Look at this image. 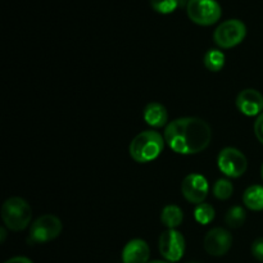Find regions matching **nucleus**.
I'll return each instance as SVG.
<instances>
[{"label":"nucleus","instance_id":"1","mask_svg":"<svg viewBox=\"0 0 263 263\" xmlns=\"http://www.w3.org/2000/svg\"><path fill=\"white\" fill-rule=\"evenodd\" d=\"M212 131L205 121L197 117H184L172 121L164 131V140L179 154H198L211 143Z\"/></svg>","mask_w":263,"mask_h":263},{"label":"nucleus","instance_id":"2","mask_svg":"<svg viewBox=\"0 0 263 263\" xmlns=\"http://www.w3.org/2000/svg\"><path fill=\"white\" fill-rule=\"evenodd\" d=\"M163 136L156 131H143L130 144V156L139 163H148L158 158L164 148Z\"/></svg>","mask_w":263,"mask_h":263},{"label":"nucleus","instance_id":"3","mask_svg":"<svg viewBox=\"0 0 263 263\" xmlns=\"http://www.w3.org/2000/svg\"><path fill=\"white\" fill-rule=\"evenodd\" d=\"M2 217L8 229L12 231H21L30 225L32 210L25 199L13 197L5 200L3 204Z\"/></svg>","mask_w":263,"mask_h":263},{"label":"nucleus","instance_id":"4","mask_svg":"<svg viewBox=\"0 0 263 263\" xmlns=\"http://www.w3.org/2000/svg\"><path fill=\"white\" fill-rule=\"evenodd\" d=\"M62 221L54 215H44L31 225L27 241L31 244L48 243L62 233Z\"/></svg>","mask_w":263,"mask_h":263},{"label":"nucleus","instance_id":"5","mask_svg":"<svg viewBox=\"0 0 263 263\" xmlns=\"http://www.w3.org/2000/svg\"><path fill=\"white\" fill-rule=\"evenodd\" d=\"M186 12L190 20L199 26H211L221 17V7L216 0H189Z\"/></svg>","mask_w":263,"mask_h":263},{"label":"nucleus","instance_id":"6","mask_svg":"<svg viewBox=\"0 0 263 263\" xmlns=\"http://www.w3.org/2000/svg\"><path fill=\"white\" fill-rule=\"evenodd\" d=\"M247 36V27L241 21L229 20L221 23L213 33V40L220 48L230 49L239 45Z\"/></svg>","mask_w":263,"mask_h":263},{"label":"nucleus","instance_id":"7","mask_svg":"<svg viewBox=\"0 0 263 263\" xmlns=\"http://www.w3.org/2000/svg\"><path fill=\"white\" fill-rule=\"evenodd\" d=\"M218 168L229 177H240L248 168V159L235 148H225L220 152L217 158Z\"/></svg>","mask_w":263,"mask_h":263},{"label":"nucleus","instance_id":"8","mask_svg":"<svg viewBox=\"0 0 263 263\" xmlns=\"http://www.w3.org/2000/svg\"><path fill=\"white\" fill-rule=\"evenodd\" d=\"M159 252L168 262H179L185 253V239L181 233L168 229L159 238Z\"/></svg>","mask_w":263,"mask_h":263},{"label":"nucleus","instance_id":"9","mask_svg":"<svg viewBox=\"0 0 263 263\" xmlns=\"http://www.w3.org/2000/svg\"><path fill=\"white\" fill-rule=\"evenodd\" d=\"M208 181L199 174H190L184 179L181 192L185 199L193 204H200L208 195Z\"/></svg>","mask_w":263,"mask_h":263},{"label":"nucleus","instance_id":"10","mask_svg":"<svg viewBox=\"0 0 263 263\" xmlns=\"http://www.w3.org/2000/svg\"><path fill=\"white\" fill-rule=\"evenodd\" d=\"M231 246H233V236L222 228L212 229L208 231L204 238V249L210 256H225L230 251Z\"/></svg>","mask_w":263,"mask_h":263},{"label":"nucleus","instance_id":"11","mask_svg":"<svg viewBox=\"0 0 263 263\" xmlns=\"http://www.w3.org/2000/svg\"><path fill=\"white\" fill-rule=\"evenodd\" d=\"M236 107L248 117L261 115L263 110V95L254 89L243 90L236 98Z\"/></svg>","mask_w":263,"mask_h":263},{"label":"nucleus","instance_id":"12","mask_svg":"<svg viewBox=\"0 0 263 263\" xmlns=\"http://www.w3.org/2000/svg\"><path fill=\"white\" fill-rule=\"evenodd\" d=\"M151 249L146 241L134 239L125 246L122 251L123 263H149Z\"/></svg>","mask_w":263,"mask_h":263},{"label":"nucleus","instance_id":"13","mask_svg":"<svg viewBox=\"0 0 263 263\" xmlns=\"http://www.w3.org/2000/svg\"><path fill=\"white\" fill-rule=\"evenodd\" d=\"M144 120L152 127H163L168 120L167 109L161 103H149L144 109Z\"/></svg>","mask_w":263,"mask_h":263},{"label":"nucleus","instance_id":"14","mask_svg":"<svg viewBox=\"0 0 263 263\" xmlns=\"http://www.w3.org/2000/svg\"><path fill=\"white\" fill-rule=\"evenodd\" d=\"M243 202L249 210L262 211L263 210V186L261 185H252L244 192Z\"/></svg>","mask_w":263,"mask_h":263},{"label":"nucleus","instance_id":"15","mask_svg":"<svg viewBox=\"0 0 263 263\" xmlns=\"http://www.w3.org/2000/svg\"><path fill=\"white\" fill-rule=\"evenodd\" d=\"M182 220H184V215H182L181 208L177 207V205H166L162 211L161 221L168 229H174L175 230L176 228H179L182 223Z\"/></svg>","mask_w":263,"mask_h":263},{"label":"nucleus","instance_id":"16","mask_svg":"<svg viewBox=\"0 0 263 263\" xmlns=\"http://www.w3.org/2000/svg\"><path fill=\"white\" fill-rule=\"evenodd\" d=\"M204 66L212 72L221 71L225 66V54L221 50L211 49L204 55Z\"/></svg>","mask_w":263,"mask_h":263},{"label":"nucleus","instance_id":"17","mask_svg":"<svg viewBox=\"0 0 263 263\" xmlns=\"http://www.w3.org/2000/svg\"><path fill=\"white\" fill-rule=\"evenodd\" d=\"M247 220L246 211H244L243 207H239V205H235V207L230 208L228 211L225 216V222L229 228L238 229L240 226L244 225Z\"/></svg>","mask_w":263,"mask_h":263},{"label":"nucleus","instance_id":"18","mask_svg":"<svg viewBox=\"0 0 263 263\" xmlns=\"http://www.w3.org/2000/svg\"><path fill=\"white\" fill-rule=\"evenodd\" d=\"M216 212L215 208L211 204H207V203H200L195 207L194 211V217L197 220V222H199L200 225H208L213 221L215 218Z\"/></svg>","mask_w":263,"mask_h":263},{"label":"nucleus","instance_id":"19","mask_svg":"<svg viewBox=\"0 0 263 263\" xmlns=\"http://www.w3.org/2000/svg\"><path fill=\"white\" fill-rule=\"evenodd\" d=\"M234 186L231 184V181L226 179H220L216 181L215 186H213V194L217 199L220 200H226L233 195Z\"/></svg>","mask_w":263,"mask_h":263},{"label":"nucleus","instance_id":"20","mask_svg":"<svg viewBox=\"0 0 263 263\" xmlns=\"http://www.w3.org/2000/svg\"><path fill=\"white\" fill-rule=\"evenodd\" d=\"M151 5L161 14H170L180 7V3L179 0H151Z\"/></svg>","mask_w":263,"mask_h":263},{"label":"nucleus","instance_id":"21","mask_svg":"<svg viewBox=\"0 0 263 263\" xmlns=\"http://www.w3.org/2000/svg\"><path fill=\"white\" fill-rule=\"evenodd\" d=\"M252 254L259 262H263V238H258L252 244Z\"/></svg>","mask_w":263,"mask_h":263},{"label":"nucleus","instance_id":"22","mask_svg":"<svg viewBox=\"0 0 263 263\" xmlns=\"http://www.w3.org/2000/svg\"><path fill=\"white\" fill-rule=\"evenodd\" d=\"M254 133H256L257 139L263 144V113L258 116L256 123H254Z\"/></svg>","mask_w":263,"mask_h":263},{"label":"nucleus","instance_id":"23","mask_svg":"<svg viewBox=\"0 0 263 263\" xmlns=\"http://www.w3.org/2000/svg\"><path fill=\"white\" fill-rule=\"evenodd\" d=\"M4 263H32V261L28 259L27 257H14V258L8 259V261Z\"/></svg>","mask_w":263,"mask_h":263},{"label":"nucleus","instance_id":"24","mask_svg":"<svg viewBox=\"0 0 263 263\" xmlns=\"http://www.w3.org/2000/svg\"><path fill=\"white\" fill-rule=\"evenodd\" d=\"M0 233H2V241H4V239H5V230H4V229H2V230H0Z\"/></svg>","mask_w":263,"mask_h":263},{"label":"nucleus","instance_id":"25","mask_svg":"<svg viewBox=\"0 0 263 263\" xmlns=\"http://www.w3.org/2000/svg\"><path fill=\"white\" fill-rule=\"evenodd\" d=\"M179 3H180V5H185V4H187V3H189V0H179Z\"/></svg>","mask_w":263,"mask_h":263},{"label":"nucleus","instance_id":"26","mask_svg":"<svg viewBox=\"0 0 263 263\" xmlns=\"http://www.w3.org/2000/svg\"><path fill=\"white\" fill-rule=\"evenodd\" d=\"M149 263H171V262H166V261H152Z\"/></svg>","mask_w":263,"mask_h":263},{"label":"nucleus","instance_id":"27","mask_svg":"<svg viewBox=\"0 0 263 263\" xmlns=\"http://www.w3.org/2000/svg\"><path fill=\"white\" fill-rule=\"evenodd\" d=\"M261 172H262V179H263V166H262V171Z\"/></svg>","mask_w":263,"mask_h":263},{"label":"nucleus","instance_id":"28","mask_svg":"<svg viewBox=\"0 0 263 263\" xmlns=\"http://www.w3.org/2000/svg\"><path fill=\"white\" fill-rule=\"evenodd\" d=\"M190 263H195V262H190Z\"/></svg>","mask_w":263,"mask_h":263}]
</instances>
